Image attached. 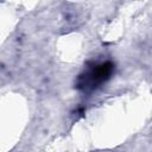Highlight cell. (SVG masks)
Returning a JSON list of instances; mask_svg holds the SVG:
<instances>
[{"label": "cell", "mask_w": 152, "mask_h": 152, "mask_svg": "<svg viewBox=\"0 0 152 152\" xmlns=\"http://www.w3.org/2000/svg\"><path fill=\"white\" fill-rule=\"evenodd\" d=\"M114 71L112 62L94 63L81 72L76 80V88L84 93H90L109 80Z\"/></svg>", "instance_id": "obj_1"}]
</instances>
